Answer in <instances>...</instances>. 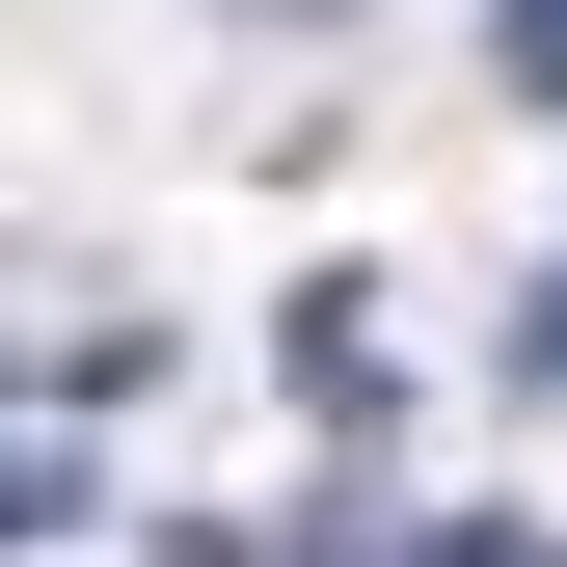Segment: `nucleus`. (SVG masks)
Here are the masks:
<instances>
[{
	"label": "nucleus",
	"instance_id": "2",
	"mask_svg": "<svg viewBox=\"0 0 567 567\" xmlns=\"http://www.w3.org/2000/svg\"><path fill=\"white\" fill-rule=\"evenodd\" d=\"M514 379H567V270H540V298H514Z\"/></svg>",
	"mask_w": 567,
	"mask_h": 567
},
{
	"label": "nucleus",
	"instance_id": "1",
	"mask_svg": "<svg viewBox=\"0 0 567 567\" xmlns=\"http://www.w3.org/2000/svg\"><path fill=\"white\" fill-rule=\"evenodd\" d=\"M486 54H514V109H567V0H514V28H486Z\"/></svg>",
	"mask_w": 567,
	"mask_h": 567
}]
</instances>
